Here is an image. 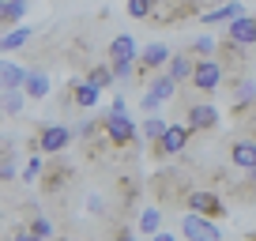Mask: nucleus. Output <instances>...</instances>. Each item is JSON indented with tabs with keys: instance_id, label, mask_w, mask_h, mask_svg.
Wrapping results in <instances>:
<instances>
[{
	"instance_id": "20",
	"label": "nucleus",
	"mask_w": 256,
	"mask_h": 241,
	"mask_svg": "<svg viewBox=\"0 0 256 241\" xmlns=\"http://www.w3.org/2000/svg\"><path fill=\"white\" fill-rule=\"evenodd\" d=\"M30 34H34V30H30V26H26V23L12 26V30L4 34V38H0V53L8 56V53H16V49H23L26 42H30Z\"/></svg>"
},
{
	"instance_id": "35",
	"label": "nucleus",
	"mask_w": 256,
	"mask_h": 241,
	"mask_svg": "<svg viewBox=\"0 0 256 241\" xmlns=\"http://www.w3.org/2000/svg\"><path fill=\"white\" fill-rule=\"evenodd\" d=\"M12 241H38V238H34V230H30V226H19V230L12 234Z\"/></svg>"
},
{
	"instance_id": "16",
	"label": "nucleus",
	"mask_w": 256,
	"mask_h": 241,
	"mask_svg": "<svg viewBox=\"0 0 256 241\" xmlns=\"http://www.w3.org/2000/svg\"><path fill=\"white\" fill-rule=\"evenodd\" d=\"M230 166H238V170L256 166V136H241L230 144Z\"/></svg>"
},
{
	"instance_id": "23",
	"label": "nucleus",
	"mask_w": 256,
	"mask_h": 241,
	"mask_svg": "<svg viewBox=\"0 0 256 241\" xmlns=\"http://www.w3.org/2000/svg\"><path fill=\"white\" fill-rule=\"evenodd\" d=\"M23 106H26L23 90H0V113H4V117H19Z\"/></svg>"
},
{
	"instance_id": "40",
	"label": "nucleus",
	"mask_w": 256,
	"mask_h": 241,
	"mask_svg": "<svg viewBox=\"0 0 256 241\" xmlns=\"http://www.w3.org/2000/svg\"><path fill=\"white\" fill-rule=\"evenodd\" d=\"M166 4H174V0H154V8H166Z\"/></svg>"
},
{
	"instance_id": "21",
	"label": "nucleus",
	"mask_w": 256,
	"mask_h": 241,
	"mask_svg": "<svg viewBox=\"0 0 256 241\" xmlns=\"http://www.w3.org/2000/svg\"><path fill=\"white\" fill-rule=\"evenodd\" d=\"M158 230H162V208H144L140 211V222H136V234L140 238H151Z\"/></svg>"
},
{
	"instance_id": "19",
	"label": "nucleus",
	"mask_w": 256,
	"mask_h": 241,
	"mask_svg": "<svg viewBox=\"0 0 256 241\" xmlns=\"http://www.w3.org/2000/svg\"><path fill=\"white\" fill-rule=\"evenodd\" d=\"M98 94H102V87H94V83H87V80H76L72 83V102L80 106V110H94Z\"/></svg>"
},
{
	"instance_id": "3",
	"label": "nucleus",
	"mask_w": 256,
	"mask_h": 241,
	"mask_svg": "<svg viewBox=\"0 0 256 241\" xmlns=\"http://www.w3.org/2000/svg\"><path fill=\"white\" fill-rule=\"evenodd\" d=\"M181 238L184 241H222V230H218V218L184 211L181 215Z\"/></svg>"
},
{
	"instance_id": "43",
	"label": "nucleus",
	"mask_w": 256,
	"mask_h": 241,
	"mask_svg": "<svg viewBox=\"0 0 256 241\" xmlns=\"http://www.w3.org/2000/svg\"><path fill=\"white\" fill-rule=\"evenodd\" d=\"M0 218H4V211H0Z\"/></svg>"
},
{
	"instance_id": "44",
	"label": "nucleus",
	"mask_w": 256,
	"mask_h": 241,
	"mask_svg": "<svg viewBox=\"0 0 256 241\" xmlns=\"http://www.w3.org/2000/svg\"><path fill=\"white\" fill-rule=\"evenodd\" d=\"M0 154H4V147H0Z\"/></svg>"
},
{
	"instance_id": "33",
	"label": "nucleus",
	"mask_w": 256,
	"mask_h": 241,
	"mask_svg": "<svg viewBox=\"0 0 256 241\" xmlns=\"http://www.w3.org/2000/svg\"><path fill=\"white\" fill-rule=\"evenodd\" d=\"M158 110H162V102H154L151 94L140 98V113H144V117H151V113H158Z\"/></svg>"
},
{
	"instance_id": "24",
	"label": "nucleus",
	"mask_w": 256,
	"mask_h": 241,
	"mask_svg": "<svg viewBox=\"0 0 256 241\" xmlns=\"http://www.w3.org/2000/svg\"><path fill=\"white\" fill-rule=\"evenodd\" d=\"M124 12L132 19H144V23H147V19H154V12H158V8H154V0H128Z\"/></svg>"
},
{
	"instance_id": "29",
	"label": "nucleus",
	"mask_w": 256,
	"mask_h": 241,
	"mask_svg": "<svg viewBox=\"0 0 256 241\" xmlns=\"http://www.w3.org/2000/svg\"><path fill=\"white\" fill-rule=\"evenodd\" d=\"M42 166H46V158H42V151H38L30 162H26V170H23V185H34V181H38V177H42Z\"/></svg>"
},
{
	"instance_id": "22",
	"label": "nucleus",
	"mask_w": 256,
	"mask_h": 241,
	"mask_svg": "<svg viewBox=\"0 0 256 241\" xmlns=\"http://www.w3.org/2000/svg\"><path fill=\"white\" fill-rule=\"evenodd\" d=\"M83 80H87V83H94V87H102V90H106V87H113V83H117V76H113V64H110V60H106V64H90Z\"/></svg>"
},
{
	"instance_id": "36",
	"label": "nucleus",
	"mask_w": 256,
	"mask_h": 241,
	"mask_svg": "<svg viewBox=\"0 0 256 241\" xmlns=\"http://www.w3.org/2000/svg\"><path fill=\"white\" fill-rule=\"evenodd\" d=\"M147 241H177V238H174V234H170V230H158V234H151V238H147Z\"/></svg>"
},
{
	"instance_id": "42",
	"label": "nucleus",
	"mask_w": 256,
	"mask_h": 241,
	"mask_svg": "<svg viewBox=\"0 0 256 241\" xmlns=\"http://www.w3.org/2000/svg\"><path fill=\"white\" fill-rule=\"evenodd\" d=\"M252 72H256V60H252Z\"/></svg>"
},
{
	"instance_id": "17",
	"label": "nucleus",
	"mask_w": 256,
	"mask_h": 241,
	"mask_svg": "<svg viewBox=\"0 0 256 241\" xmlns=\"http://www.w3.org/2000/svg\"><path fill=\"white\" fill-rule=\"evenodd\" d=\"M49 87H53V80H49L46 68H30V72H26V83H23V94L34 98V102H42V98H49Z\"/></svg>"
},
{
	"instance_id": "34",
	"label": "nucleus",
	"mask_w": 256,
	"mask_h": 241,
	"mask_svg": "<svg viewBox=\"0 0 256 241\" xmlns=\"http://www.w3.org/2000/svg\"><path fill=\"white\" fill-rule=\"evenodd\" d=\"M87 211H90V215H106V200L98 192H90L87 196Z\"/></svg>"
},
{
	"instance_id": "2",
	"label": "nucleus",
	"mask_w": 256,
	"mask_h": 241,
	"mask_svg": "<svg viewBox=\"0 0 256 241\" xmlns=\"http://www.w3.org/2000/svg\"><path fill=\"white\" fill-rule=\"evenodd\" d=\"M102 136L110 140V147H128V144H136V140H140V128H136V120L128 117V110H120V113L106 110Z\"/></svg>"
},
{
	"instance_id": "13",
	"label": "nucleus",
	"mask_w": 256,
	"mask_h": 241,
	"mask_svg": "<svg viewBox=\"0 0 256 241\" xmlns=\"http://www.w3.org/2000/svg\"><path fill=\"white\" fill-rule=\"evenodd\" d=\"M245 16V4L241 0H222L218 8H208L200 12V26H218V23H230V19Z\"/></svg>"
},
{
	"instance_id": "18",
	"label": "nucleus",
	"mask_w": 256,
	"mask_h": 241,
	"mask_svg": "<svg viewBox=\"0 0 256 241\" xmlns=\"http://www.w3.org/2000/svg\"><path fill=\"white\" fill-rule=\"evenodd\" d=\"M192 68H196V56H192V53H170L166 72L174 76L177 83H188L192 80Z\"/></svg>"
},
{
	"instance_id": "14",
	"label": "nucleus",
	"mask_w": 256,
	"mask_h": 241,
	"mask_svg": "<svg viewBox=\"0 0 256 241\" xmlns=\"http://www.w3.org/2000/svg\"><path fill=\"white\" fill-rule=\"evenodd\" d=\"M26 72H30V68H23L19 60H12V56L0 53V90H23Z\"/></svg>"
},
{
	"instance_id": "6",
	"label": "nucleus",
	"mask_w": 256,
	"mask_h": 241,
	"mask_svg": "<svg viewBox=\"0 0 256 241\" xmlns=\"http://www.w3.org/2000/svg\"><path fill=\"white\" fill-rule=\"evenodd\" d=\"M230 113L234 117H241V113H248L256 106V72L252 76H241V72H230Z\"/></svg>"
},
{
	"instance_id": "32",
	"label": "nucleus",
	"mask_w": 256,
	"mask_h": 241,
	"mask_svg": "<svg viewBox=\"0 0 256 241\" xmlns=\"http://www.w3.org/2000/svg\"><path fill=\"white\" fill-rule=\"evenodd\" d=\"M110 241H140V234H136V226H117Z\"/></svg>"
},
{
	"instance_id": "25",
	"label": "nucleus",
	"mask_w": 256,
	"mask_h": 241,
	"mask_svg": "<svg viewBox=\"0 0 256 241\" xmlns=\"http://www.w3.org/2000/svg\"><path fill=\"white\" fill-rule=\"evenodd\" d=\"M166 124H170V120H166V117H158V113L144 117V140H147V144H154V140L166 132Z\"/></svg>"
},
{
	"instance_id": "10",
	"label": "nucleus",
	"mask_w": 256,
	"mask_h": 241,
	"mask_svg": "<svg viewBox=\"0 0 256 241\" xmlns=\"http://www.w3.org/2000/svg\"><path fill=\"white\" fill-rule=\"evenodd\" d=\"M136 56H140V46L132 34H113L110 49H106V60L110 64H136Z\"/></svg>"
},
{
	"instance_id": "28",
	"label": "nucleus",
	"mask_w": 256,
	"mask_h": 241,
	"mask_svg": "<svg viewBox=\"0 0 256 241\" xmlns=\"http://www.w3.org/2000/svg\"><path fill=\"white\" fill-rule=\"evenodd\" d=\"M30 0H8V16H4V26H19V19L26 16Z\"/></svg>"
},
{
	"instance_id": "27",
	"label": "nucleus",
	"mask_w": 256,
	"mask_h": 241,
	"mask_svg": "<svg viewBox=\"0 0 256 241\" xmlns=\"http://www.w3.org/2000/svg\"><path fill=\"white\" fill-rule=\"evenodd\" d=\"M215 49H218V42L211 38V34H200V38H192V49H188V53L200 60V56H215Z\"/></svg>"
},
{
	"instance_id": "8",
	"label": "nucleus",
	"mask_w": 256,
	"mask_h": 241,
	"mask_svg": "<svg viewBox=\"0 0 256 241\" xmlns=\"http://www.w3.org/2000/svg\"><path fill=\"white\" fill-rule=\"evenodd\" d=\"M218 110L211 102H192L188 106V113H184V124H188V132L196 136V132H215L218 128Z\"/></svg>"
},
{
	"instance_id": "1",
	"label": "nucleus",
	"mask_w": 256,
	"mask_h": 241,
	"mask_svg": "<svg viewBox=\"0 0 256 241\" xmlns=\"http://www.w3.org/2000/svg\"><path fill=\"white\" fill-rule=\"evenodd\" d=\"M222 83H226V64L218 60V56H200L196 68H192L188 87L196 90V94H215Z\"/></svg>"
},
{
	"instance_id": "30",
	"label": "nucleus",
	"mask_w": 256,
	"mask_h": 241,
	"mask_svg": "<svg viewBox=\"0 0 256 241\" xmlns=\"http://www.w3.org/2000/svg\"><path fill=\"white\" fill-rule=\"evenodd\" d=\"M98 132H102V120H80V128H76V136H80V140H94Z\"/></svg>"
},
{
	"instance_id": "11",
	"label": "nucleus",
	"mask_w": 256,
	"mask_h": 241,
	"mask_svg": "<svg viewBox=\"0 0 256 241\" xmlns=\"http://www.w3.org/2000/svg\"><path fill=\"white\" fill-rule=\"evenodd\" d=\"M177 90H181V83H177L174 76L166 72V68H162V72H154L151 80H147V94H151L154 102H162V106H166V102H174V98H177Z\"/></svg>"
},
{
	"instance_id": "37",
	"label": "nucleus",
	"mask_w": 256,
	"mask_h": 241,
	"mask_svg": "<svg viewBox=\"0 0 256 241\" xmlns=\"http://www.w3.org/2000/svg\"><path fill=\"white\" fill-rule=\"evenodd\" d=\"M110 110H113V113H120V110H128V106H124V98L117 94V98H113V102H110Z\"/></svg>"
},
{
	"instance_id": "26",
	"label": "nucleus",
	"mask_w": 256,
	"mask_h": 241,
	"mask_svg": "<svg viewBox=\"0 0 256 241\" xmlns=\"http://www.w3.org/2000/svg\"><path fill=\"white\" fill-rule=\"evenodd\" d=\"M30 230H34V238H38V241H53L56 226H53V218H49V215H34L30 218Z\"/></svg>"
},
{
	"instance_id": "31",
	"label": "nucleus",
	"mask_w": 256,
	"mask_h": 241,
	"mask_svg": "<svg viewBox=\"0 0 256 241\" xmlns=\"http://www.w3.org/2000/svg\"><path fill=\"white\" fill-rule=\"evenodd\" d=\"M12 177H16V154H0V181H12Z\"/></svg>"
},
{
	"instance_id": "39",
	"label": "nucleus",
	"mask_w": 256,
	"mask_h": 241,
	"mask_svg": "<svg viewBox=\"0 0 256 241\" xmlns=\"http://www.w3.org/2000/svg\"><path fill=\"white\" fill-rule=\"evenodd\" d=\"M248 128H252V136H256V106H252V117H248Z\"/></svg>"
},
{
	"instance_id": "41",
	"label": "nucleus",
	"mask_w": 256,
	"mask_h": 241,
	"mask_svg": "<svg viewBox=\"0 0 256 241\" xmlns=\"http://www.w3.org/2000/svg\"><path fill=\"white\" fill-rule=\"evenodd\" d=\"M248 241H256V230H252V234H248Z\"/></svg>"
},
{
	"instance_id": "38",
	"label": "nucleus",
	"mask_w": 256,
	"mask_h": 241,
	"mask_svg": "<svg viewBox=\"0 0 256 241\" xmlns=\"http://www.w3.org/2000/svg\"><path fill=\"white\" fill-rule=\"evenodd\" d=\"M4 16H8V0H0V26H4Z\"/></svg>"
},
{
	"instance_id": "12",
	"label": "nucleus",
	"mask_w": 256,
	"mask_h": 241,
	"mask_svg": "<svg viewBox=\"0 0 256 241\" xmlns=\"http://www.w3.org/2000/svg\"><path fill=\"white\" fill-rule=\"evenodd\" d=\"M226 38L238 42V46H245V49H252V46H256V16H238V19H230V23H226Z\"/></svg>"
},
{
	"instance_id": "9",
	"label": "nucleus",
	"mask_w": 256,
	"mask_h": 241,
	"mask_svg": "<svg viewBox=\"0 0 256 241\" xmlns=\"http://www.w3.org/2000/svg\"><path fill=\"white\" fill-rule=\"evenodd\" d=\"M166 64H170V49L162 46V42H151V46H144V49H140V56H136L140 76H147V80H151L154 72H162Z\"/></svg>"
},
{
	"instance_id": "15",
	"label": "nucleus",
	"mask_w": 256,
	"mask_h": 241,
	"mask_svg": "<svg viewBox=\"0 0 256 241\" xmlns=\"http://www.w3.org/2000/svg\"><path fill=\"white\" fill-rule=\"evenodd\" d=\"M68 177H72V166H64V162H56V154H49V166H42V188L60 192Z\"/></svg>"
},
{
	"instance_id": "5",
	"label": "nucleus",
	"mask_w": 256,
	"mask_h": 241,
	"mask_svg": "<svg viewBox=\"0 0 256 241\" xmlns=\"http://www.w3.org/2000/svg\"><path fill=\"white\" fill-rule=\"evenodd\" d=\"M72 140H76V132L68 128V124H42L30 147H34V151H42V154H60Z\"/></svg>"
},
{
	"instance_id": "4",
	"label": "nucleus",
	"mask_w": 256,
	"mask_h": 241,
	"mask_svg": "<svg viewBox=\"0 0 256 241\" xmlns=\"http://www.w3.org/2000/svg\"><path fill=\"white\" fill-rule=\"evenodd\" d=\"M188 140H192L188 124H166V132L151 144V151H154V158H177V154H184Z\"/></svg>"
},
{
	"instance_id": "7",
	"label": "nucleus",
	"mask_w": 256,
	"mask_h": 241,
	"mask_svg": "<svg viewBox=\"0 0 256 241\" xmlns=\"http://www.w3.org/2000/svg\"><path fill=\"white\" fill-rule=\"evenodd\" d=\"M184 208L196 211V215H208V218L226 215V200L218 192H211V188H192V192H184Z\"/></svg>"
}]
</instances>
